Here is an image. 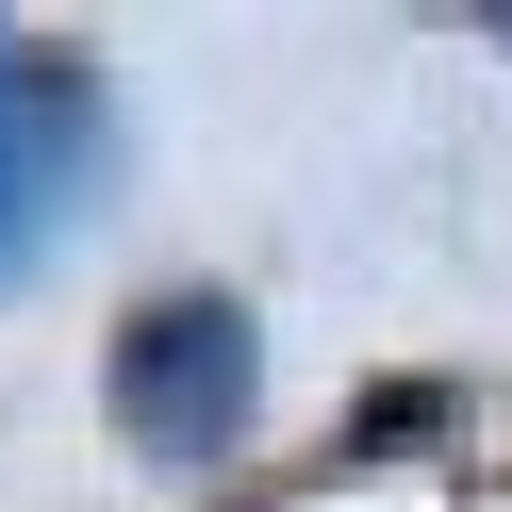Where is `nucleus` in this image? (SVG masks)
<instances>
[{"mask_svg": "<svg viewBox=\"0 0 512 512\" xmlns=\"http://www.w3.org/2000/svg\"><path fill=\"white\" fill-rule=\"evenodd\" d=\"M116 430L149 446V463H215V446L248 430V314L232 298H166L116 331Z\"/></svg>", "mask_w": 512, "mask_h": 512, "instance_id": "f257e3e1", "label": "nucleus"}, {"mask_svg": "<svg viewBox=\"0 0 512 512\" xmlns=\"http://www.w3.org/2000/svg\"><path fill=\"white\" fill-rule=\"evenodd\" d=\"M100 149V116H83L67 67H34V50H0V265L50 232V182Z\"/></svg>", "mask_w": 512, "mask_h": 512, "instance_id": "f03ea898", "label": "nucleus"}]
</instances>
